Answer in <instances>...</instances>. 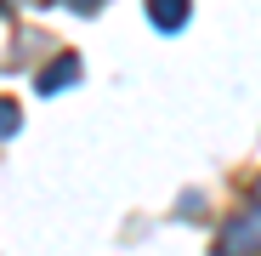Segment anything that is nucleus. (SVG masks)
I'll return each instance as SVG.
<instances>
[{
	"mask_svg": "<svg viewBox=\"0 0 261 256\" xmlns=\"http://www.w3.org/2000/svg\"><path fill=\"white\" fill-rule=\"evenodd\" d=\"M74 6H91V0H74Z\"/></svg>",
	"mask_w": 261,
	"mask_h": 256,
	"instance_id": "nucleus-4",
	"label": "nucleus"
},
{
	"mask_svg": "<svg viewBox=\"0 0 261 256\" xmlns=\"http://www.w3.org/2000/svg\"><path fill=\"white\" fill-rule=\"evenodd\" d=\"M6 131H17V108H12V103H0V137H6Z\"/></svg>",
	"mask_w": 261,
	"mask_h": 256,
	"instance_id": "nucleus-3",
	"label": "nucleus"
},
{
	"mask_svg": "<svg viewBox=\"0 0 261 256\" xmlns=\"http://www.w3.org/2000/svg\"><path fill=\"white\" fill-rule=\"evenodd\" d=\"M148 17L159 29H182L188 23V0H148Z\"/></svg>",
	"mask_w": 261,
	"mask_h": 256,
	"instance_id": "nucleus-1",
	"label": "nucleus"
},
{
	"mask_svg": "<svg viewBox=\"0 0 261 256\" xmlns=\"http://www.w3.org/2000/svg\"><path fill=\"white\" fill-rule=\"evenodd\" d=\"M74 80V57H63V63H51L46 74H40V91H57V85H68Z\"/></svg>",
	"mask_w": 261,
	"mask_h": 256,
	"instance_id": "nucleus-2",
	"label": "nucleus"
}]
</instances>
